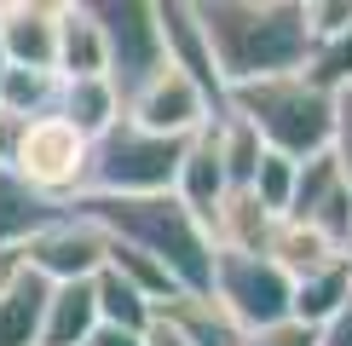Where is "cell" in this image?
<instances>
[{
	"instance_id": "6",
	"label": "cell",
	"mask_w": 352,
	"mask_h": 346,
	"mask_svg": "<svg viewBox=\"0 0 352 346\" xmlns=\"http://www.w3.org/2000/svg\"><path fill=\"white\" fill-rule=\"evenodd\" d=\"M87 6H93L98 35H104V81L116 86V98L127 110V98L168 64L156 6L151 0H87Z\"/></svg>"
},
{
	"instance_id": "25",
	"label": "cell",
	"mask_w": 352,
	"mask_h": 346,
	"mask_svg": "<svg viewBox=\"0 0 352 346\" xmlns=\"http://www.w3.org/2000/svg\"><path fill=\"white\" fill-rule=\"evenodd\" d=\"M306 76H312L324 93H341V86H352V29L335 41H318L312 58H306Z\"/></svg>"
},
{
	"instance_id": "8",
	"label": "cell",
	"mask_w": 352,
	"mask_h": 346,
	"mask_svg": "<svg viewBox=\"0 0 352 346\" xmlns=\"http://www.w3.org/2000/svg\"><path fill=\"white\" fill-rule=\"evenodd\" d=\"M104 249H110L104 231L87 220L81 208H64L58 220H47L23 242L18 260L47 283H93L98 271H104Z\"/></svg>"
},
{
	"instance_id": "5",
	"label": "cell",
	"mask_w": 352,
	"mask_h": 346,
	"mask_svg": "<svg viewBox=\"0 0 352 346\" xmlns=\"http://www.w3.org/2000/svg\"><path fill=\"white\" fill-rule=\"evenodd\" d=\"M87 162H93V144L76 127L58 122V115H35V122H23L18 144H12L6 173L18 185H29L41 202L69 208V202L87 196Z\"/></svg>"
},
{
	"instance_id": "16",
	"label": "cell",
	"mask_w": 352,
	"mask_h": 346,
	"mask_svg": "<svg viewBox=\"0 0 352 346\" xmlns=\"http://www.w3.org/2000/svg\"><path fill=\"white\" fill-rule=\"evenodd\" d=\"M93 329H98L93 283H52L47 312H41V341H35V346H87Z\"/></svg>"
},
{
	"instance_id": "20",
	"label": "cell",
	"mask_w": 352,
	"mask_h": 346,
	"mask_svg": "<svg viewBox=\"0 0 352 346\" xmlns=\"http://www.w3.org/2000/svg\"><path fill=\"white\" fill-rule=\"evenodd\" d=\"M266 260L283 271L289 283H295V277H306V271H324L329 260H346V254H335L312 225H300V220H277L272 237H266Z\"/></svg>"
},
{
	"instance_id": "32",
	"label": "cell",
	"mask_w": 352,
	"mask_h": 346,
	"mask_svg": "<svg viewBox=\"0 0 352 346\" xmlns=\"http://www.w3.org/2000/svg\"><path fill=\"white\" fill-rule=\"evenodd\" d=\"M6 69H12V64H6V47H0V76H6Z\"/></svg>"
},
{
	"instance_id": "1",
	"label": "cell",
	"mask_w": 352,
	"mask_h": 346,
	"mask_svg": "<svg viewBox=\"0 0 352 346\" xmlns=\"http://www.w3.org/2000/svg\"><path fill=\"white\" fill-rule=\"evenodd\" d=\"M190 6H197L202 41L214 52L226 93L272 76H295L312 58L306 0H190Z\"/></svg>"
},
{
	"instance_id": "12",
	"label": "cell",
	"mask_w": 352,
	"mask_h": 346,
	"mask_svg": "<svg viewBox=\"0 0 352 346\" xmlns=\"http://www.w3.org/2000/svg\"><path fill=\"white\" fill-rule=\"evenodd\" d=\"M0 47L12 69L58 64V0H0Z\"/></svg>"
},
{
	"instance_id": "30",
	"label": "cell",
	"mask_w": 352,
	"mask_h": 346,
	"mask_svg": "<svg viewBox=\"0 0 352 346\" xmlns=\"http://www.w3.org/2000/svg\"><path fill=\"white\" fill-rule=\"evenodd\" d=\"M139 346H190V341H185L179 329L168 323V317H151V329H144V335H139Z\"/></svg>"
},
{
	"instance_id": "3",
	"label": "cell",
	"mask_w": 352,
	"mask_h": 346,
	"mask_svg": "<svg viewBox=\"0 0 352 346\" xmlns=\"http://www.w3.org/2000/svg\"><path fill=\"white\" fill-rule=\"evenodd\" d=\"M226 110L254 127V139L272 156H289V162H312L335 144V93H324L306 69L254 81V86H231Z\"/></svg>"
},
{
	"instance_id": "10",
	"label": "cell",
	"mask_w": 352,
	"mask_h": 346,
	"mask_svg": "<svg viewBox=\"0 0 352 346\" xmlns=\"http://www.w3.org/2000/svg\"><path fill=\"white\" fill-rule=\"evenodd\" d=\"M283 220L312 225L335 254H352V185H346V173H341V162L329 150L312 156V162H300L295 202H289Z\"/></svg>"
},
{
	"instance_id": "27",
	"label": "cell",
	"mask_w": 352,
	"mask_h": 346,
	"mask_svg": "<svg viewBox=\"0 0 352 346\" xmlns=\"http://www.w3.org/2000/svg\"><path fill=\"white\" fill-rule=\"evenodd\" d=\"M243 346H318V329H306V323H295V317H283V323L248 329Z\"/></svg>"
},
{
	"instance_id": "14",
	"label": "cell",
	"mask_w": 352,
	"mask_h": 346,
	"mask_svg": "<svg viewBox=\"0 0 352 346\" xmlns=\"http://www.w3.org/2000/svg\"><path fill=\"white\" fill-rule=\"evenodd\" d=\"M58 81H93L104 76V35L87 0H58Z\"/></svg>"
},
{
	"instance_id": "2",
	"label": "cell",
	"mask_w": 352,
	"mask_h": 346,
	"mask_svg": "<svg viewBox=\"0 0 352 346\" xmlns=\"http://www.w3.org/2000/svg\"><path fill=\"white\" fill-rule=\"evenodd\" d=\"M69 208H81L104 237L151 254L179 283V295H208L214 288V237L197 214L179 208L173 191L168 196H81Z\"/></svg>"
},
{
	"instance_id": "13",
	"label": "cell",
	"mask_w": 352,
	"mask_h": 346,
	"mask_svg": "<svg viewBox=\"0 0 352 346\" xmlns=\"http://www.w3.org/2000/svg\"><path fill=\"white\" fill-rule=\"evenodd\" d=\"M52 283L18 260V249L0 254V346H35L41 341V312H47Z\"/></svg>"
},
{
	"instance_id": "22",
	"label": "cell",
	"mask_w": 352,
	"mask_h": 346,
	"mask_svg": "<svg viewBox=\"0 0 352 346\" xmlns=\"http://www.w3.org/2000/svg\"><path fill=\"white\" fill-rule=\"evenodd\" d=\"M52 110H58V76H47V69H6L0 76V115L35 122Z\"/></svg>"
},
{
	"instance_id": "21",
	"label": "cell",
	"mask_w": 352,
	"mask_h": 346,
	"mask_svg": "<svg viewBox=\"0 0 352 346\" xmlns=\"http://www.w3.org/2000/svg\"><path fill=\"white\" fill-rule=\"evenodd\" d=\"M58 202H41L29 185H18L6 168H0V254H12V249H23L29 237H35L47 220H58Z\"/></svg>"
},
{
	"instance_id": "9",
	"label": "cell",
	"mask_w": 352,
	"mask_h": 346,
	"mask_svg": "<svg viewBox=\"0 0 352 346\" xmlns=\"http://www.w3.org/2000/svg\"><path fill=\"white\" fill-rule=\"evenodd\" d=\"M127 122L139 127V133H156V139H179V144H190L202 133L208 122H219L214 115V104L202 98V86L190 81V76H179L173 64H162L151 81L139 86L133 98H127Z\"/></svg>"
},
{
	"instance_id": "15",
	"label": "cell",
	"mask_w": 352,
	"mask_h": 346,
	"mask_svg": "<svg viewBox=\"0 0 352 346\" xmlns=\"http://www.w3.org/2000/svg\"><path fill=\"white\" fill-rule=\"evenodd\" d=\"M226 191H231L226 168H219L208 133H197V139L185 144V162H179V179H173V196H179L185 214H197L202 225H214V214H219V202H226Z\"/></svg>"
},
{
	"instance_id": "19",
	"label": "cell",
	"mask_w": 352,
	"mask_h": 346,
	"mask_svg": "<svg viewBox=\"0 0 352 346\" xmlns=\"http://www.w3.org/2000/svg\"><path fill=\"white\" fill-rule=\"evenodd\" d=\"M352 295V260H329L324 271H306V277H295V295H289V317L306 329H324L335 312L346 306Z\"/></svg>"
},
{
	"instance_id": "23",
	"label": "cell",
	"mask_w": 352,
	"mask_h": 346,
	"mask_svg": "<svg viewBox=\"0 0 352 346\" xmlns=\"http://www.w3.org/2000/svg\"><path fill=\"white\" fill-rule=\"evenodd\" d=\"M93 300H98V323L104 329H127V335H144L151 317H156V306L139 295V288H127L116 271H98L93 277Z\"/></svg>"
},
{
	"instance_id": "17",
	"label": "cell",
	"mask_w": 352,
	"mask_h": 346,
	"mask_svg": "<svg viewBox=\"0 0 352 346\" xmlns=\"http://www.w3.org/2000/svg\"><path fill=\"white\" fill-rule=\"evenodd\" d=\"M58 122H69L76 133L93 144V139H104L116 122H122V98H116V86L104 76H93V81H58Z\"/></svg>"
},
{
	"instance_id": "31",
	"label": "cell",
	"mask_w": 352,
	"mask_h": 346,
	"mask_svg": "<svg viewBox=\"0 0 352 346\" xmlns=\"http://www.w3.org/2000/svg\"><path fill=\"white\" fill-rule=\"evenodd\" d=\"M87 346H139V335H127V329H104V323H98L93 335H87Z\"/></svg>"
},
{
	"instance_id": "7",
	"label": "cell",
	"mask_w": 352,
	"mask_h": 346,
	"mask_svg": "<svg viewBox=\"0 0 352 346\" xmlns=\"http://www.w3.org/2000/svg\"><path fill=\"white\" fill-rule=\"evenodd\" d=\"M208 295L237 317V329L248 335V329L283 323L295 283H289L266 254H226V249H214V288Z\"/></svg>"
},
{
	"instance_id": "18",
	"label": "cell",
	"mask_w": 352,
	"mask_h": 346,
	"mask_svg": "<svg viewBox=\"0 0 352 346\" xmlns=\"http://www.w3.org/2000/svg\"><path fill=\"white\" fill-rule=\"evenodd\" d=\"M156 317H168L190 346H243L237 317L219 306L214 295H173L168 306H156Z\"/></svg>"
},
{
	"instance_id": "29",
	"label": "cell",
	"mask_w": 352,
	"mask_h": 346,
	"mask_svg": "<svg viewBox=\"0 0 352 346\" xmlns=\"http://www.w3.org/2000/svg\"><path fill=\"white\" fill-rule=\"evenodd\" d=\"M318 346H352V295H346V306L318 329Z\"/></svg>"
},
{
	"instance_id": "24",
	"label": "cell",
	"mask_w": 352,
	"mask_h": 346,
	"mask_svg": "<svg viewBox=\"0 0 352 346\" xmlns=\"http://www.w3.org/2000/svg\"><path fill=\"white\" fill-rule=\"evenodd\" d=\"M295 179H300V162L266 150V156H260V168H254V179H248V191L260 196V208H266L272 220H283L289 202H295Z\"/></svg>"
},
{
	"instance_id": "33",
	"label": "cell",
	"mask_w": 352,
	"mask_h": 346,
	"mask_svg": "<svg viewBox=\"0 0 352 346\" xmlns=\"http://www.w3.org/2000/svg\"><path fill=\"white\" fill-rule=\"evenodd\" d=\"M346 260H352V254H346Z\"/></svg>"
},
{
	"instance_id": "4",
	"label": "cell",
	"mask_w": 352,
	"mask_h": 346,
	"mask_svg": "<svg viewBox=\"0 0 352 346\" xmlns=\"http://www.w3.org/2000/svg\"><path fill=\"white\" fill-rule=\"evenodd\" d=\"M185 144L139 133L133 122H116L104 139H93V162H87V196H168L179 179Z\"/></svg>"
},
{
	"instance_id": "11",
	"label": "cell",
	"mask_w": 352,
	"mask_h": 346,
	"mask_svg": "<svg viewBox=\"0 0 352 346\" xmlns=\"http://www.w3.org/2000/svg\"><path fill=\"white\" fill-rule=\"evenodd\" d=\"M156 23H162V52H168V64L202 86V98L214 104V115H226V98H231V93H226V81H219V69H214L208 41H202L197 6H190V0H162V6H156Z\"/></svg>"
},
{
	"instance_id": "26",
	"label": "cell",
	"mask_w": 352,
	"mask_h": 346,
	"mask_svg": "<svg viewBox=\"0 0 352 346\" xmlns=\"http://www.w3.org/2000/svg\"><path fill=\"white\" fill-rule=\"evenodd\" d=\"M306 29H312V47L346 35L352 29V0H306Z\"/></svg>"
},
{
	"instance_id": "28",
	"label": "cell",
	"mask_w": 352,
	"mask_h": 346,
	"mask_svg": "<svg viewBox=\"0 0 352 346\" xmlns=\"http://www.w3.org/2000/svg\"><path fill=\"white\" fill-rule=\"evenodd\" d=\"M329 156L341 162L346 185H352V86H341V93H335V144H329Z\"/></svg>"
}]
</instances>
